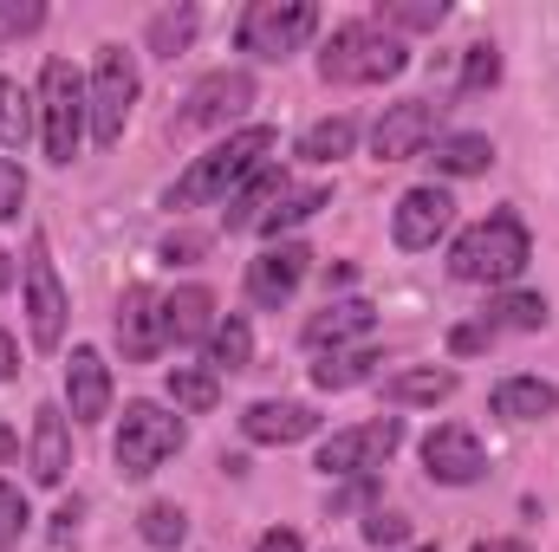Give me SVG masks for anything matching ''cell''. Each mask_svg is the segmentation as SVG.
I'll return each mask as SVG.
<instances>
[{
    "label": "cell",
    "mask_w": 559,
    "mask_h": 552,
    "mask_svg": "<svg viewBox=\"0 0 559 552\" xmlns=\"http://www.w3.org/2000/svg\"><path fill=\"white\" fill-rule=\"evenodd\" d=\"M280 149V131L267 124H248V131H228V137L215 143V149H202L189 169H182V182H169V195H163V208H209V202H228L267 156Z\"/></svg>",
    "instance_id": "cell-1"
},
{
    "label": "cell",
    "mask_w": 559,
    "mask_h": 552,
    "mask_svg": "<svg viewBox=\"0 0 559 552\" xmlns=\"http://www.w3.org/2000/svg\"><path fill=\"white\" fill-rule=\"evenodd\" d=\"M527 261H534V235L514 208H495L488 221L462 228L449 248V274L462 286H514L527 274Z\"/></svg>",
    "instance_id": "cell-2"
},
{
    "label": "cell",
    "mask_w": 559,
    "mask_h": 552,
    "mask_svg": "<svg viewBox=\"0 0 559 552\" xmlns=\"http://www.w3.org/2000/svg\"><path fill=\"white\" fill-rule=\"evenodd\" d=\"M411 65V46L391 33V26H378V20H345V26H332V39H325V52H319V79L325 85H384V79H397Z\"/></svg>",
    "instance_id": "cell-3"
},
{
    "label": "cell",
    "mask_w": 559,
    "mask_h": 552,
    "mask_svg": "<svg viewBox=\"0 0 559 552\" xmlns=\"http://www.w3.org/2000/svg\"><path fill=\"white\" fill-rule=\"evenodd\" d=\"M39 143H46V163H72L85 137H92V105H85V79H79V65L66 59V52H52L46 59V72H39Z\"/></svg>",
    "instance_id": "cell-4"
},
{
    "label": "cell",
    "mask_w": 559,
    "mask_h": 552,
    "mask_svg": "<svg viewBox=\"0 0 559 552\" xmlns=\"http://www.w3.org/2000/svg\"><path fill=\"white\" fill-rule=\"evenodd\" d=\"M404 448V416H371V422H352V429H332L319 442V475L325 481H371L391 455Z\"/></svg>",
    "instance_id": "cell-5"
},
{
    "label": "cell",
    "mask_w": 559,
    "mask_h": 552,
    "mask_svg": "<svg viewBox=\"0 0 559 552\" xmlns=\"http://www.w3.org/2000/svg\"><path fill=\"white\" fill-rule=\"evenodd\" d=\"M319 33V7L312 0H248L235 20V46L254 59H293L306 39Z\"/></svg>",
    "instance_id": "cell-6"
},
{
    "label": "cell",
    "mask_w": 559,
    "mask_h": 552,
    "mask_svg": "<svg viewBox=\"0 0 559 552\" xmlns=\"http://www.w3.org/2000/svg\"><path fill=\"white\" fill-rule=\"evenodd\" d=\"M138 59L124 52V46H98V65H92V79H85V105H92V143L98 149H111V143L124 137V124H131V111H138Z\"/></svg>",
    "instance_id": "cell-7"
},
{
    "label": "cell",
    "mask_w": 559,
    "mask_h": 552,
    "mask_svg": "<svg viewBox=\"0 0 559 552\" xmlns=\"http://www.w3.org/2000/svg\"><path fill=\"white\" fill-rule=\"evenodd\" d=\"M189 442V429H182V416H169L163 404H124L118 416V435H111V461L143 481V475H156L176 448Z\"/></svg>",
    "instance_id": "cell-8"
},
{
    "label": "cell",
    "mask_w": 559,
    "mask_h": 552,
    "mask_svg": "<svg viewBox=\"0 0 559 552\" xmlns=\"http://www.w3.org/2000/svg\"><path fill=\"white\" fill-rule=\"evenodd\" d=\"M26 332H33V351H59L66 345V286H59L46 235L26 241Z\"/></svg>",
    "instance_id": "cell-9"
},
{
    "label": "cell",
    "mask_w": 559,
    "mask_h": 552,
    "mask_svg": "<svg viewBox=\"0 0 559 552\" xmlns=\"http://www.w3.org/2000/svg\"><path fill=\"white\" fill-rule=\"evenodd\" d=\"M442 111L449 105H436V98H397V105H384V118L371 124V156L378 163H411V156H423L429 143L442 137Z\"/></svg>",
    "instance_id": "cell-10"
},
{
    "label": "cell",
    "mask_w": 559,
    "mask_h": 552,
    "mask_svg": "<svg viewBox=\"0 0 559 552\" xmlns=\"http://www.w3.org/2000/svg\"><path fill=\"white\" fill-rule=\"evenodd\" d=\"M248 105H254V79H248V72H209V79H195V92L182 98L176 131H228L235 118H248Z\"/></svg>",
    "instance_id": "cell-11"
},
{
    "label": "cell",
    "mask_w": 559,
    "mask_h": 552,
    "mask_svg": "<svg viewBox=\"0 0 559 552\" xmlns=\"http://www.w3.org/2000/svg\"><path fill=\"white\" fill-rule=\"evenodd\" d=\"M449 221H455V195H449L442 182H417V189H404L397 208H391V241H397L404 254H423V248H436V241L449 235Z\"/></svg>",
    "instance_id": "cell-12"
},
{
    "label": "cell",
    "mask_w": 559,
    "mask_h": 552,
    "mask_svg": "<svg viewBox=\"0 0 559 552\" xmlns=\"http://www.w3.org/2000/svg\"><path fill=\"white\" fill-rule=\"evenodd\" d=\"M423 468H429V481H442V488H475V481L488 475V448L475 442V429L436 422V429L423 435Z\"/></svg>",
    "instance_id": "cell-13"
},
{
    "label": "cell",
    "mask_w": 559,
    "mask_h": 552,
    "mask_svg": "<svg viewBox=\"0 0 559 552\" xmlns=\"http://www.w3.org/2000/svg\"><path fill=\"white\" fill-rule=\"evenodd\" d=\"M111 332H118L124 364H156V358L169 351V338H163V292H156V286H124Z\"/></svg>",
    "instance_id": "cell-14"
},
{
    "label": "cell",
    "mask_w": 559,
    "mask_h": 552,
    "mask_svg": "<svg viewBox=\"0 0 559 552\" xmlns=\"http://www.w3.org/2000/svg\"><path fill=\"white\" fill-rule=\"evenodd\" d=\"M306 274H312V248H306V241H267V248L248 261V299L267 305V312H280V305L299 292Z\"/></svg>",
    "instance_id": "cell-15"
},
{
    "label": "cell",
    "mask_w": 559,
    "mask_h": 552,
    "mask_svg": "<svg viewBox=\"0 0 559 552\" xmlns=\"http://www.w3.org/2000/svg\"><path fill=\"white\" fill-rule=\"evenodd\" d=\"M66 416L72 422H105L111 416V364L92 345H72V358H66Z\"/></svg>",
    "instance_id": "cell-16"
},
{
    "label": "cell",
    "mask_w": 559,
    "mask_h": 552,
    "mask_svg": "<svg viewBox=\"0 0 559 552\" xmlns=\"http://www.w3.org/2000/svg\"><path fill=\"white\" fill-rule=\"evenodd\" d=\"M33 481L39 488H59L66 481V468H72V416L66 404H39L33 410Z\"/></svg>",
    "instance_id": "cell-17"
},
{
    "label": "cell",
    "mask_w": 559,
    "mask_h": 552,
    "mask_svg": "<svg viewBox=\"0 0 559 552\" xmlns=\"http://www.w3.org/2000/svg\"><path fill=\"white\" fill-rule=\"evenodd\" d=\"M371 325H378V305L371 299H325L306 319V345L312 351H345L352 338H371Z\"/></svg>",
    "instance_id": "cell-18"
},
{
    "label": "cell",
    "mask_w": 559,
    "mask_h": 552,
    "mask_svg": "<svg viewBox=\"0 0 559 552\" xmlns=\"http://www.w3.org/2000/svg\"><path fill=\"white\" fill-rule=\"evenodd\" d=\"M286 189H293V182H286V169L261 163V169H254V176H248V182H241V189L222 202V228H228V235H241V228H261V221L274 215V202L286 195Z\"/></svg>",
    "instance_id": "cell-19"
},
{
    "label": "cell",
    "mask_w": 559,
    "mask_h": 552,
    "mask_svg": "<svg viewBox=\"0 0 559 552\" xmlns=\"http://www.w3.org/2000/svg\"><path fill=\"white\" fill-rule=\"evenodd\" d=\"M209 332H215V292L209 286L163 292V338L169 345H209Z\"/></svg>",
    "instance_id": "cell-20"
},
{
    "label": "cell",
    "mask_w": 559,
    "mask_h": 552,
    "mask_svg": "<svg viewBox=\"0 0 559 552\" xmlns=\"http://www.w3.org/2000/svg\"><path fill=\"white\" fill-rule=\"evenodd\" d=\"M312 429H319V416L306 410V404H274V397H267V404H248V410H241V435H248V442H267V448L306 442Z\"/></svg>",
    "instance_id": "cell-21"
},
{
    "label": "cell",
    "mask_w": 559,
    "mask_h": 552,
    "mask_svg": "<svg viewBox=\"0 0 559 552\" xmlns=\"http://www.w3.org/2000/svg\"><path fill=\"white\" fill-rule=\"evenodd\" d=\"M488 404H495L501 422H547V416L559 410V391L547 377H501Z\"/></svg>",
    "instance_id": "cell-22"
},
{
    "label": "cell",
    "mask_w": 559,
    "mask_h": 552,
    "mask_svg": "<svg viewBox=\"0 0 559 552\" xmlns=\"http://www.w3.org/2000/svg\"><path fill=\"white\" fill-rule=\"evenodd\" d=\"M449 397H455V371H436V364L384 377V404H397V410H411V404H449Z\"/></svg>",
    "instance_id": "cell-23"
},
{
    "label": "cell",
    "mask_w": 559,
    "mask_h": 552,
    "mask_svg": "<svg viewBox=\"0 0 559 552\" xmlns=\"http://www.w3.org/2000/svg\"><path fill=\"white\" fill-rule=\"evenodd\" d=\"M33 131H39V98H33L20 79L0 72V143H7V149H26Z\"/></svg>",
    "instance_id": "cell-24"
},
{
    "label": "cell",
    "mask_w": 559,
    "mask_h": 552,
    "mask_svg": "<svg viewBox=\"0 0 559 552\" xmlns=\"http://www.w3.org/2000/svg\"><path fill=\"white\" fill-rule=\"evenodd\" d=\"M248 364H254V332H248V319H241V312L215 319V332H209V371L222 377V371H248Z\"/></svg>",
    "instance_id": "cell-25"
},
{
    "label": "cell",
    "mask_w": 559,
    "mask_h": 552,
    "mask_svg": "<svg viewBox=\"0 0 559 552\" xmlns=\"http://www.w3.org/2000/svg\"><path fill=\"white\" fill-rule=\"evenodd\" d=\"M436 176H481V169H495V143L481 137V131H462V137H436Z\"/></svg>",
    "instance_id": "cell-26"
},
{
    "label": "cell",
    "mask_w": 559,
    "mask_h": 552,
    "mask_svg": "<svg viewBox=\"0 0 559 552\" xmlns=\"http://www.w3.org/2000/svg\"><path fill=\"white\" fill-rule=\"evenodd\" d=\"M195 26H202V13H195V7H163V13L143 26V46H150L156 59H176V52H189Z\"/></svg>",
    "instance_id": "cell-27"
},
{
    "label": "cell",
    "mask_w": 559,
    "mask_h": 552,
    "mask_svg": "<svg viewBox=\"0 0 559 552\" xmlns=\"http://www.w3.org/2000/svg\"><path fill=\"white\" fill-rule=\"evenodd\" d=\"M371 364H378V351H371V345H352V351H319L312 384H319V391H352V384H365V377H371Z\"/></svg>",
    "instance_id": "cell-28"
},
{
    "label": "cell",
    "mask_w": 559,
    "mask_h": 552,
    "mask_svg": "<svg viewBox=\"0 0 559 552\" xmlns=\"http://www.w3.org/2000/svg\"><path fill=\"white\" fill-rule=\"evenodd\" d=\"M319 208H332V189H325V182H306V189H286V195L274 202V215L261 221V235H267V241H280L286 228H299V221H312Z\"/></svg>",
    "instance_id": "cell-29"
},
{
    "label": "cell",
    "mask_w": 559,
    "mask_h": 552,
    "mask_svg": "<svg viewBox=\"0 0 559 552\" xmlns=\"http://www.w3.org/2000/svg\"><path fill=\"white\" fill-rule=\"evenodd\" d=\"M352 143H358V118H319L306 137H299V163H338V156H352Z\"/></svg>",
    "instance_id": "cell-30"
},
{
    "label": "cell",
    "mask_w": 559,
    "mask_h": 552,
    "mask_svg": "<svg viewBox=\"0 0 559 552\" xmlns=\"http://www.w3.org/2000/svg\"><path fill=\"white\" fill-rule=\"evenodd\" d=\"M378 26H391L397 39L404 33H436L442 20H449V0H378V13H371Z\"/></svg>",
    "instance_id": "cell-31"
},
{
    "label": "cell",
    "mask_w": 559,
    "mask_h": 552,
    "mask_svg": "<svg viewBox=\"0 0 559 552\" xmlns=\"http://www.w3.org/2000/svg\"><path fill=\"white\" fill-rule=\"evenodd\" d=\"M169 404L189 410V416H209L222 404V377H215V371H195V364H176V371H169Z\"/></svg>",
    "instance_id": "cell-32"
},
{
    "label": "cell",
    "mask_w": 559,
    "mask_h": 552,
    "mask_svg": "<svg viewBox=\"0 0 559 552\" xmlns=\"http://www.w3.org/2000/svg\"><path fill=\"white\" fill-rule=\"evenodd\" d=\"M481 319H488V332H540L547 325V299L540 292H501Z\"/></svg>",
    "instance_id": "cell-33"
},
{
    "label": "cell",
    "mask_w": 559,
    "mask_h": 552,
    "mask_svg": "<svg viewBox=\"0 0 559 552\" xmlns=\"http://www.w3.org/2000/svg\"><path fill=\"white\" fill-rule=\"evenodd\" d=\"M138 533H143V547L176 552L182 540H189V514H182L176 501H150V507L138 514Z\"/></svg>",
    "instance_id": "cell-34"
},
{
    "label": "cell",
    "mask_w": 559,
    "mask_h": 552,
    "mask_svg": "<svg viewBox=\"0 0 559 552\" xmlns=\"http://www.w3.org/2000/svg\"><path fill=\"white\" fill-rule=\"evenodd\" d=\"M495 85H501V52H495V39L462 46V79H455V92H462V98H481V92H495Z\"/></svg>",
    "instance_id": "cell-35"
},
{
    "label": "cell",
    "mask_w": 559,
    "mask_h": 552,
    "mask_svg": "<svg viewBox=\"0 0 559 552\" xmlns=\"http://www.w3.org/2000/svg\"><path fill=\"white\" fill-rule=\"evenodd\" d=\"M33 527V507H26V494L13 488V481H0V552L20 547V533Z\"/></svg>",
    "instance_id": "cell-36"
},
{
    "label": "cell",
    "mask_w": 559,
    "mask_h": 552,
    "mask_svg": "<svg viewBox=\"0 0 559 552\" xmlns=\"http://www.w3.org/2000/svg\"><path fill=\"white\" fill-rule=\"evenodd\" d=\"M46 26V0H0V39H26Z\"/></svg>",
    "instance_id": "cell-37"
},
{
    "label": "cell",
    "mask_w": 559,
    "mask_h": 552,
    "mask_svg": "<svg viewBox=\"0 0 559 552\" xmlns=\"http://www.w3.org/2000/svg\"><path fill=\"white\" fill-rule=\"evenodd\" d=\"M365 540H371V547H404V540H411V520L391 514V507H371V514H365Z\"/></svg>",
    "instance_id": "cell-38"
},
{
    "label": "cell",
    "mask_w": 559,
    "mask_h": 552,
    "mask_svg": "<svg viewBox=\"0 0 559 552\" xmlns=\"http://www.w3.org/2000/svg\"><path fill=\"white\" fill-rule=\"evenodd\" d=\"M20 208H26V169L0 156V221H20Z\"/></svg>",
    "instance_id": "cell-39"
},
{
    "label": "cell",
    "mask_w": 559,
    "mask_h": 552,
    "mask_svg": "<svg viewBox=\"0 0 559 552\" xmlns=\"http://www.w3.org/2000/svg\"><path fill=\"white\" fill-rule=\"evenodd\" d=\"M488 345H495L488 319H481V325H455V332H449V351H455V358H468V351H488Z\"/></svg>",
    "instance_id": "cell-40"
},
{
    "label": "cell",
    "mask_w": 559,
    "mask_h": 552,
    "mask_svg": "<svg viewBox=\"0 0 559 552\" xmlns=\"http://www.w3.org/2000/svg\"><path fill=\"white\" fill-rule=\"evenodd\" d=\"M202 248H209L202 235H169V241H163V261H195Z\"/></svg>",
    "instance_id": "cell-41"
},
{
    "label": "cell",
    "mask_w": 559,
    "mask_h": 552,
    "mask_svg": "<svg viewBox=\"0 0 559 552\" xmlns=\"http://www.w3.org/2000/svg\"><path fill=\"white\" fill-rule=\"evenodd\" d=\"M254 552H306V547H299V533H293V527H274V533H261V540H254Z\"/></svg>",
    "instance_id": "cell-42"
},
{
    "label": "cell",
    "mask_w": 559,
    "mask_h": 552,
    "mask_svg": "<svg viewBox=\"0 0 559 552\" xmlns=\"http://www.w3.org/2000/svg\"><path fill=\"white\" fill-rule=\"evenodd\" d=\"M20 377V345H13V332L0 325V384H13Z\"/></svg>",
    "instance_id": "cell-43"
},
{
    "label": "cell",
    "mask_w": 559,
    "mask_h": 552,
    "mask_svg": "<svg viewBox=\"0 0 559 552\" xmlns=\"http://www.w3.org/2000/svg\"><path fill=\"white\" fill-rule=\"evenodd\" d=\"M52 520H59V527H52V540H66V533H72V527H79V501H66V507H59V514H52Z\"/></svg>",
    "instance_id": "cell-44"
},
{
    "label": "cell",
    "mask_w": 559,
    "mask_h": 552,
    "mask_svg": "<svg viewBox=\"0 0 559 552\" xmlns=\"http://www.w3.org/2000/svg\"><path fill=\"white\" fill-rule=\"evenodd\" d=\"M468 552H527V540H475Z\"/></svg>",
    "instance_id": "cell-45"
},
{
    "label": "cell",
    "mask_w": 559,
    "mask_h": 552,
    "mask_svg": "<svg viewBox=\"0 0 559 552\" xmlns=\"http://www.w3.org/2000/svg\"><path fill=\"white\" fill-rule=\"evenodd\" d=\"M7 286H13V254L0 248V292H7Z\"/></svg>",
    "instance_id": "cell-46"
},
{
    "label": "cell",
    "mask_w": 559,
    "mask_h": 552,
    "mask_svg": "<svg viewBox=\"0 0 559 552\" xmlns=\"http://www.w3.org/2000/svg\"><path fill=\"white\" fill-rule=\"evenodd\" d=\"M411 552H436V547H411Z\"/></svg>",
    "instance_id": "cell-47"
}]
</instances>
